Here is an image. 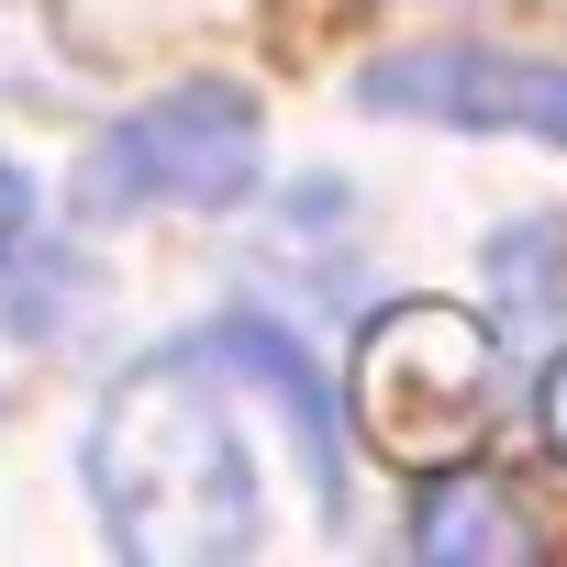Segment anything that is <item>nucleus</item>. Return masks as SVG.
<instances>
[{"label": "nucleus", "instance_id": "1", "mask_svg": "<svg viewBox=\"0 0 567 567\" xmlns=\"http://www.w3.org/2000/svg\"><path fill=\"white\" fill-rule=\"evenodd\" d=\"M79 467H90V501H101L112 545L145 556V567H223L267 523L256 512V456H245V434H234L200 346L145 357L101 401Z\"/></svg>", "mask_w": 567, "mask_h": 567}, {"label": "nucleus", "instance_id": "2", "mask_svg": "<svg viewBox=\"0 0 567 567\" xmlns=\"http://www.w3.org/2000/svg\"><path fill=\"white\" fill-rule=\"evenodd\" d=\"M501 412L489 323L456 301H390L357 334V423L390 467H456Z\"/></svg>", "mask_w": 567, "mask_h": 567}, {"label": "nucleus", "instance_id": "3", "mask_svg": "<svg viewBox=\"0 0 567 567\" xmlns=\"http://www.w3.org/2000/svg\"><path fill=\"white\" fill-rule=\"evenodd\" d=\"M245 189H256V101L223 90V79L156 90L90 156V200L101 212H234Z\"/></svg>", "mask_w": 567, "mask_h": 567}, {"label": "nucleus", "instance_id": "4", "mask_svg": "<svg viewBox=\"0 0 567 567\" xmlns=\"http://www.w3.org/2000/svg\"><path fill=\"white\" fill-rule=\"evenodd\" d=\"M368 112H412V123H456V134H534V145H567V68H534V56H501V45H412V56H379L357 79Z\"/></svg>", "mask_w": 567, "mask_h": 567}, {"label": "nucleus", "instance_id": "5", "mask_svg": "<svg viewBox=\"0 0 567 567\" xmlns=\"http://www.w3.org/2000/svg\"><path fill=\"white\" fill-rule=\"evenodd\" d=\"M200 357H223V368H234L278 423H290V445H301V467H312V501L334 512V501H346V478H334L346 456H334V390H323V368H312L290 334H278V323H245V312H234V323H212V334H200Z\"/></svg>", "mask_w": 567, "mask_h": 567}, {"label": "nucleus", "instance_id": "6", "mask_svg": "<svg viewBox=\"0 0 567 567\" xmlns=\"http://www.w3.org/2000/svg\"><path fill=\"white\" fill-rule=\"evenodd\" d=\"M412 545L434 567H523L545 556V534L512 512V489H489L478 467H434V489L412 501Z\"/></svg>", "mask_w": 567, "mask_h": 567}, {"label": "nucleus", "instance_id": "7", "mask_svg": "<svg viewBox=\"0 0 567 567\" xmlns=\"http://www.w3.org/2000/svg\"><path fill=\"white\" fill-rule=\"evenodd\" d=\"M23 245H34V189H23V167H12V156H0V267H12Z\"/></svg>", "mask_w": 567, "mask_h": 567}, {"label": "nucleus", "instance_id": "8", "mask_svg": "<svg viewBox=\"0 0 567 567\" xmlns=\"http://www.w3.org/2000/svg\"><path fill=\"white\" fill-rule=\"evenodd\" d=\"M534 412H545V445H556V467H567V357L545 368V390H534Z\"/></svg>", "mask_w": 567, "mask_h": 567}]
</instances>
